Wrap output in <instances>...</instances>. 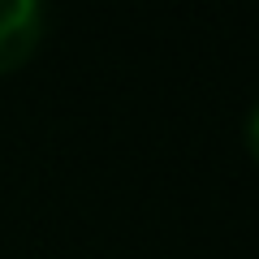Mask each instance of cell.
I'll return each mask as SVG.
<instances>
[{"instance_id": "obj_2", "label": "cell", "mask_w": 259, "mask_h": 259, "mask_svg": "<svg viewBox=\"0 0 259 259\" xmlns=\"http://www.w3.org/2000/svg\"><path fill=\"white\" fill-rule=\"evenodd\" d=\"M246 143H250V151H255V160H259V104H255V112H250V121H246Z\"/></svg>"}, {"instance_id": "obj_1", "label": "cell", "mask_w": 259, "mask_h": 259, "mask_svg": "<svg viewBox=\"0 0 259 259\" xmlns=\"http://www.w3.org/2000/svg\"><path fill=\"white\" fill-rule=\"evenodd\" d=\"M44 39V9L30 0H0V74L18 69Z\"/></svg>"}]
</instances>
